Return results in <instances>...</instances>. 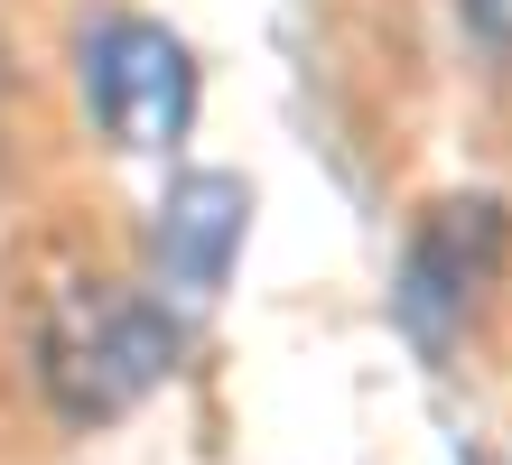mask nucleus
Returning a JSON list of instances; mask_svg holds the SVG:
<instances>
[{"label": "nucleus", "instance_id": "obj_1", "mask_svg": "<svg viewBox=\"0 0 512 465\" xmlns=\"http://www.w3.org/2000/svg\"><path fill=\"white\" fill-rule=\"evenodd\" d=\"M84 93L122 149H168L196 112V66L159 19H103L84 38Z\"/></svg>", "mask_w": 512, "mask_h": 465}, {"label": "nucleus", "instance_id": "obj_2", "mask_svg": "<svg viewBox=\"0 0 512 465\" xmlns=\"http://www.w3.org/2000/svg\"><path fill=\"white\" fill-rule=\"evenodd\" d=\"M168 354H177L168 317H149V307H131V298H103L75 335L47 345V382H56L66 410H122V400H140L168 372Z\"/></svg>", "mask_w": 512, "mask_h": 465}, {"label": "nucleus", "instance_id": "obj_3", "mask_svg": "<svg viewBox=\"0 0 512 465\" xmlns=\"http://www.w3.org/2000/svg\"><path fill=\"white\" fill-rule=\"evenodd\" d=\"M243 214H252L243 177L196 168V177L168 186V205H159V270H168L177 298H215V289H224L233 242H243Z\"/></svg>", "mask_w": 512, "mask_h": 465}, {"label": "nucleus", "instance_id": "obj_4", "mask_svg": "<svg viewBox=\"0 0 512 465\" xmlns=\"http://www.w3.org/2000/svg\"><path fill=\"white\" fill-rule=\"evenodd\" d=\"M503 252V214L494 205H447L429 233H419V252H410V279H401V317L419 335H438V307H457L475 298L466 279H485Z\"/></svg>", "mask_w": 512, "mask_h": 465}]
</instances>
